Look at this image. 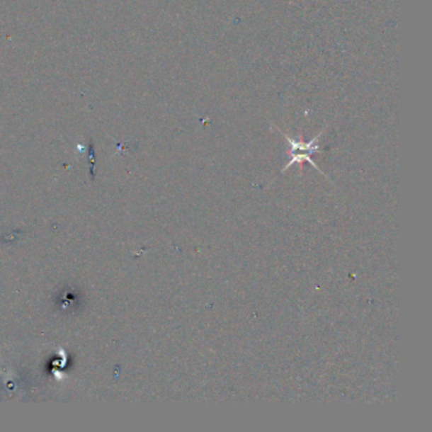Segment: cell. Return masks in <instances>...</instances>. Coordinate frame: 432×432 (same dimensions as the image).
Returning a JSON list of instances; mask_svg holds the SVG:
<instances>
[{
    "instance_id": "1",
    "label": "cell",
    "mask_w": 432,
    "mask_h": 432,
    "mask_svg": "<svg viewBox=\"0 0 432 432\" xmlns=\"http://www.w3.org/2000/svg\"><path fill=\"white\" fill-rule=\"evenodd\" d=\"M278 131L282 133L284 137L287 138L289 144L288 154L290 159H289L287 166L283 169V173L287 171V170H288L290 166H293L295 164H302L303 161H307L309 162L316 170H319L321 174H324V173L321 171V169L316 165V162L313 161L312 159H311V157H312L313 154H316V152L319 150V144H317V142H319V137H322V135H324V128L317 135V136H316V137H313L312 140L308 141V142H303L302 140L300 141V140H295V138L289 137L287 133L282 132L279 128H278Z\"/></svg>"
}]
</instances>
